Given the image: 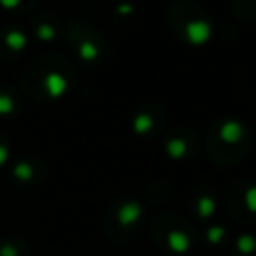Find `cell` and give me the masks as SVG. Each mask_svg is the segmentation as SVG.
<instances>
[{
	"instance_id": "obj_1",
	"label": "cell",
	"mask_w": 256,
	"mask_h": 256,
	"mask_svg": "<svg viewBox=\"0 0 256 256\" xmlns=\"http://www.w3.org/2000/svg\"><path fill=\"white\" fill-rule=\"evenodd\" d=\"M184 36H186V40H188L190 44L200 46V44H204V42L210 40V36H212V26H210L206 20H192V22L186 24Z\"/></svg>"
},
{
	"instance_id": "obj_7",
	"label": "cell",
	"mask_w": 256,
	"mask_h": 256,
	"mask_svg": "<svg viewBox=\"0 0 256 256\" xmlns=\"http://www.w3.org/2000/svg\"><path fill=\"white\" fill-rule=\"evenodd\" d=\"M166 150H168V154H170V156L180 158V156L186 152V142H184V140H180V138H174V140H170V142H168Z\"/></svg>"
},
{
	"instance_id": "obj_5",
	"label": "cell",
	"mask_w": 256,
	"mask_h": 256,
	"mask_svg": "<svg viewBox=\"0 0 256 256\" xmlns=\"http://www.w3.org/2000/svg\"><path fill=\"white\" fill-rule=\"evenodd\" d=\"M6 44H8L12 50H22V48L26 46V36H24V32H20V30L8 32V34H6Z\"/></svg>"
},
{
	"instance_id": "obj_6",
	"label": "cell",
	"mask_w": 256,
	"mask_h": 256,
	"mask_svg": "<svg viewBox=\"0 0 256 256\" xmlns=\"http://www.w3.org/2000/svg\"><path fill=\"white\" fill-rule=\"evenodd\" d=\"M78 52H80V56H82L84 60H94V58L98 56V48H96V44L90 42V40H84V42L80 44Z\"/></svg>"
},
{
	"instance_id": "obj_12",
	"label": "cell",
	"mask_w": 256,
	"mask_h": 256,
	"mask_svg": "<svg viewBox=\"0 0 256 256\" xmlns=\"http://www.w3.org/2000/svg\"><path fill=\"white\" fill-rule=\"evenodd\" d=\"M6 158H8V148L4 144H0V166L6 162Z\"/></svg>"
},
{
	"instance_id": "obj_10",
	"label": "cell",
	"mask_w": 256,
	"mask_h": 256,
	"mask_svg": "<svg viewBox=\"0 0 256 256\" xmlns=\"http://www.w3.org/2000/svg\"><path fill=\"white\" fill-rule=\"evenodd\" d=\"M14 174H16L18 178H22V180H28V178H30V174H32V170H30V166H28V164H18V166H16V170H14Z\"/></svg>"
},
{
	"instance_id": "obj_8",
	"label": "cell",
	"mask_w": 256,
	"mask_h": 256,
	"mask_svg": "<svg viewBox=\"0 0 256 256\" xmlns=\"http://www.w3.org/2000/svg\"><path fill=\"white\" fill-rule=\"evenodd\" d=\"M36 36H38L40 40H52V38L56 36V30H54V26H50V24H40V26L36 28Z\"/></svg>"
},
{
	"instance_id": "obj_9",
	"label": "cell",
	"mask_w": 256,
	"mask_h": 256,
	"mask_svg": "<svg viewBox=\"0 0 256 256\" xmlns=\"http://www.w3.org/2000/svg\"><path fill=\"white\" fill-rule=\"evenodd\" d=\"M14 112V100L6 94H0V114H12Z\"/></svg>"
},
{
	"instance_id": "obj_11",
	"label": "cell",
	"mask_w": 256,
	"mask_h": 256,
	"mask_svg": "<svg viewBox=\"0 0 256 256\" xmlns=\"http://www.w3.org/2000/svg\"><path fill=\"white\" fill-rule=\"evenodd\" d=\"M116 12L118 14H130L132 12V4H118L116 6Z\"/></svg>"
},
{
	"instance_id": "obj_3",
	"label": "cell",
	"mask_w": 256,
	"mask_h": 256,
	"mask_svg": "<svg viewBox=\"0 0 256 256\" xmlns=\"http://www.w3.org/2000/svg\"><path fill=\"white\" fill-rule=\"evenodd\" d=\"M242 136H244V126H242V122H238V120H234V118L226 120V122L220 126V138H222L224 142H228V144L238 142Z\"/></svg>"
},
{
	"instance_id": "obj_2",
	"label": "cell",
	"mask_w": 256,
	"mask_h": 256,
	"mask_svg": "<svg viewBox=\"0 0 256 256\" xmlns=\"http://www.w3.org/2000/svg\"><path fill=\"white\" fill-rule=\"evenodd\" d=\"M44 88H46V92H48L52 98H60V96H64L66 90H68V80H66L62 74H58V72H50V74H46V78H44Z\"/></svg>"
},
{
	"instance_id": "obj_4",
	"label": "cell",
	"mask_w": 256,
	"mask_h": 256,
	"mask_svg": "<svg viewBox=\"0 0 256 256\" xmlns=\"http://www.w3.org/2000/svg\"><path fill=\"white\" fill-rule=\"evenodd\" d=\"M152 116L150 114H146V112H142V114H138L136 118H134V122H132V126H134V132H138V134H144V132H148V130H152Z\"/></svg>"
},
{
	"instance_id": "obj_13",
	"label": "cell",
	"mask_w": 256,
	"mask_h": 256,
	"mask_svg": "<svg viewBox=\"0 0 256 256\" xmlns=\"http://www.w3.org/2000/svg\"><path fill=\"white\" fill-rule=\"evenodd\" d=\"M0 4H2L4 8H16V6L20 4V0H0Z\"/></svg>"
}]
</instances>
